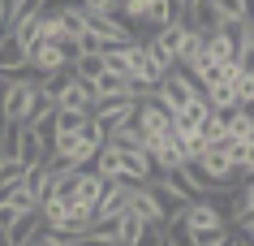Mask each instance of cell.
<instances>
[{"label":"cell","mask_w":254,"mask_h":246,"mask_svg":"<svg viewBox=\"0 0 254 246\" xmlns=\"http://www.w3.org/2000/svg\"><path fill=\"white\" fill-rule=\"evenodd\" d=\"M22 246H35V242H22Z\"/></svg>","instance_id":"f35d334b"},{"label":"cell","mask_w":254,"mask_h":246,"mask_svg":"<svg viewBox=\"0 0 254 246\" xmlns=\"http://www.w3.org/2000/svg\"><path fill=\"white\" fill-rule=\"evenodd\" d=\"M52 125H56V138L61 134H78L86 125V112H73V108H56L52 112Z\"/></svg>","instance_id":"603a6c76"},{"label":"cell","mask_w":254,"mask_h":246,"mask_svg":"<svg viewBox=\"0 0 254 246\" xmlns=\"http://www.w3.org/2000/svg\"><path fill=\"white\" fill-rule=\"evenodd\" d=\"M4 9H9V0H0V13H4Z\"/></svg>","instance_id":"d590c367"},{"label":"cell","mask_w":254,"mask_h":246,"mask_svg":"<svg viewBox=\"0 0 254 246\" xmlns=\"http://www.w3.org/2000/svg\"><path fill=\"white\" fill-rule=\"evenodd\" d=\"M52 112H56V104L43 95L39 86H35V91H30V99H26V108H22V117H17V125H22V130H35V125H43Z\"/></svg>","instance_id":"ba28073f"},{"label":"cell","mask_w":254,"mask_h":246,"mask_svg":"<svg viewBox=\"0 0 254 246\" xmlns=\"http://www.w3.org/2000/svg\"><path fill=\"white\" fill-rule=\"evenodd\" d=\"M129 190H134V181H108L99 203H95V225H112L129 207Z\"/></svg>","instance_id":"277c9868"},{"label":"cell","mask_w":254,"mask_h":246,"mask_svg":"<svg viewBox=\"0 0 254 246\" xmlns=\"http://www.w3.org/2000/svg\"><path fill=\"white\" fill-rule=\"evenodd\" d=\"M237 48H241V43L224 39V35H215V30L207 35V52H211V61L220 69H233V65H237Z\"/></svg>","instance_id":"7c38bea8"},{"label":"cell","mask_w":254,"mask_h":246,"mask_svg":"<svg viewBox=\"0 0 254 246\" xmlns=\"http://www.w3.org/2000/svg\"><path fill=\"white\" fill-rule=\"evenodd\" d=\"M4 168H9V164H4V160H0V173H4Z\"/></svg>","instance_id":"8d00e7d4"},{"label":"cell","mask_w":254,"mask_h":246,"mask_svg":"<svg viewBox=\"0 0 254 246\" xmlns=\"http://www.w3.org/2000/svg\"><path fill=\"white\" fill-rule=\"evenodd\" d=\"M95 156H99V143H91V138L82 134H61L52 143V151H48V160H61L65 168H86V164H95Z\"/></svg>","instance_id":"7a4b0ae2"},{"label":"cell","mask_w":254,"mask_h":246,"mask_svg":"<svg viewBox=\"0 0 254 246\" xmlns=\"http://www.w3.org/2000/svg\"><path fill=\"white\" fill-rule=\"evenodd\" d=\"M186 22H181V17H177V22H173V26H164V30H155V35H151V39H155V43H160V48H164V52H168V56H173V61H177V52H181V39H186Z\"/></svg>","instance_id":"e0dca14e"},{"label":"cell","mask_w":254,"mask_h":246,"mask_svg":"<svg viewBox=\"0 0 254 246\" xmlns=\"http://www.w3.org/2000/svg\"><path fill=\"white\" fill-rule=\"evenodd\" d=\"M147 160L155 164V173H168V168H181L186 156H181V143L173 134H160V138H147Z\"/></svg>","instance_id":"5b68a950"},{"label":"cell","mask_w":254,"mask_h":246,"mask_svg":"<svg viewBox=\"0 0 254 246\" xmlns=\"http://www.w3.org/2000/svg\"><path fill=\"white\" fill-rule=\"evenodd\" d=\"M233 99H237V108H254V74L233 78Z\"/></svg>","instance_id":"484cf974"},{"label":"cell","mask_w":254,"mask_h":246,"mask_svg":"<svg viewBox=\"0 0 254 246\" xmlns=\"http://www.w3.org/2000/svg\"><path fill=\"white\" fill-rule=\"evenodd\" d=\"M26 65L43 78V74H56V69H65V61H61V48H56V43H35V48L26 52Z\"/></svg>","instance_id":"9c48e42d"},{"label":"cell","mask_w":254,"mask_h":246,"mask_svg":"<svg viewBox=\"0 0 254 246\" xmlns=\"http://www.w3.org/2000/svg\"><path fill=\"white\" fill-rule=\"evenodd\" d=\"M69 246H117V242H108V238H95V233H82V238H73Z\"/></svg>","instance_id":"1f68e13d"},{"label":"cell","mask_w":254,"mask_h":246,"mask_svg":"<svg viewBox=\"0 0 254 246\" xmlns=\"http://www.w3.org/2000/svg\"><path fill=\"white\" fill-rule=\"evenodd\" d=\"M0 130H4V117H0Z\"/></svg>","instance_id":"74e56055"},{"label":"cell","mask_w":254,"mask_h":246,"mask_svg":"<svg viewBox=\"0 0 254 246\" xmlns=\"http://www.w3.org/2000/svg\"><path fill=\"white\" fill-rule=\"evenodd\" d=\"M73 78H82V82H95L99 74H104V52H82L78 61H73Z\"/></svg>","instance_id":"d6986e66"},{"label":"cell","mask_w":254,"mask_h":246,"mask_svg":"<svg viewBox=\"0 0 254 246\" xmlns=\"http://www.w3.org/2000/svg\"><path fill=\"white\" fill-rule=\"evenodd\" d=\"M164 242H168V225H142L134 246H164Z\"/></svg>","instance_id":"4316f807"},{"label":"cell","mask_w":254,"mask_h":246,"mask_svg":"<svg viewBox=\"0 0 254 246\" xmlns=\"http://www.w3.org/2000/svg\"><path fill=\"white\" fill-rule=\"evenodd\" d=\"M198 134H202V143H207V147H224V143H228V134H224V117H220V112H211V117L198 125Z\"/></svg>","instance_id":"cb8c5ba5"},{"label":"cell","mask_w":254,"mask_h":246,"mask_svg":"<svg viewBox=\"0 0 254 246\" xmlns=\"http://www.w3.org/2000/svg\"><path fill=\"white\" fill-rule=\"evenodd\" d=\"M13 65H26V48L4 30V35H0V69H13Z\"/></svg>","instance_id":"44dd1931"},{"label":"cell","mask_w":254,"mask_h":246,"mask_svg":"<svg viewBox=\"0 0 254 246\" xmlns=\"http://www.w3.org/2000/svg\"><path fill=\"white\" fill-rule=\"evenodd\" d=\"M151 95L160 99V104H164L168 112H181L194 95H202V86H198L194 78H190L186 69H173V74H164V78H160V86H155Z\"/></svg>","instance_id":"6da1fadb"},{"label":"cell","mask_w":254,"mask_h":246,"mask_svg":"<svg viewBox=\"0 0 254 246\" xmlns=\"http://www.w3.org/2000/svg\"><path fill=\"white\" fill-rule=\"evenodd\" d=\"M39 17H43V13H26V17H17L13 26H9V35H13V39L26 48V52L39 43Z\"/></svg>","instance_id":"2e32d148"},{"label":"cell","mask_w":254,"mask_h":246,"mask_svg":"<svg viewBox=\"0 0 254 246\" xmlns=\"http://www.w3.org/2000/svg\"><path fill=\"white\" fill-rule=\"evenodd\" d=\"M91 86H95V104H99V99H117V95H129V91H134L129 82L121 78V74H108V69L91 82Z\"/></svg>","instance_id":"5bb4252c"},{"label":"cell","mask_w":254,"mask_h":246,"mask_svg":"<svg viewBox=\"0 0 254 246\" xmlns=\"http://www.w3.org/2000/svg\"><path fill=\"white\" fill-rule=\"evenodd\" d=\"M129 212H138V216H142V225H168V216L160 212V203H155L151 186H134V190H129Z\"/></svg>","instance_id":"52a82bcc"},{"label":"cell","mask_w":254,"mask_h":246,"mask_svg":"<svg viewBox=\"0 0 254 246\" xmlns=\"http://www.w3.org/2000/svg\"><path fill=\"white\" fill-rule=\"evenodd\" d=\"M177 17H181V4H177V0H155V9H151L147 26H151V30H164V26H173Z\"/></svg>","instance_id":"ffe728a7"},{"label":"cell","mask_w":254,"mask_h":246,"mask_svg":"<svg viewBox=\"0 0 254 246\" xmlns=\"http://www.w3.org/2000/svg\"><path fill=\"white\" fill-rule=\"evenodd\" d=\"M138 233H142V216L125 207V212L117 216V229H112V238H117V246H134V242H138Z\"/></svg>","instance_id":"9a60e30c"},{"label":"cell","mask_w":254,"mask_h":246,"mask_svg":"<svg viewBox=\"0 0 254 246\" xmlns=\"http://www.w3.org/2000/svg\"><path fill=\"white\" fill-rule=\"evenodd\" d=\"M0 246H13V242H9V233H4V229H0Z\"/></svg>","instance_id":"836d02e7"},{"label":"cell","mask_w":254,"mask_h":246,"mask_svg":"<svg viewBox=\"0 0 254 246\" xmlns=\"http://www.w3.org/2000/svg\"><path fill=\"white\" fill-rule=\"evenodd\" d=\"M104 186H108V181L99 177L95 168H78V190H73V199H78V203H86V207L95 212V203H99V194H104Z\"/></svg>","instance_id":"8fae6325"},{"label":"cell","mask_w":254,"mask_h":246,"mask_svg":"<svg viewBox=\"0 0 254 246\" xmlns=\"http://www.w3.org/2000/svg\"><path fill=\"white\" fill-rule=\"evenodd\" d=\"M177 4H181V9H190V4H198V0H177Z\"/></svg>","instance_id":"e575fe53"},{"label":"cell","mask_w":254,"mask_h":246,"mask_svg":"<svg viewBox=\"0 0 254 246\" xmlns=\"http://www.w3.org/2000/svg\"><path fill=\"white\" fill-rule=\"evenodd\" d=\"M164 246H168V242H164Z\"/></svg>","instance_id":"ab89813d"},{"label":"cell","mask_w":254,"mask_h":246,"mask_svg":"<svg viewBox=\"0 0 254 246\" xmlns=\"http://www.w3.org/2000/svg\"><path fill=\"white\" fill-rule=\"evenodd\" d=\"M35 86H39V82H30V86H17V82H13V86H4V91H0V117L17 125V117H22V108H26V99H30Z\"/></svg>","instance_id":"30bf717a"},{"label":"cell","mask_w":254,"mask_h":246,"mask_svg":"<svg viewBox=\"0 0 254 246\" xmlns=\"http://www.w3.org/2000/svg\"><path fill=\"white\" fill-rule=\"evenodd\" d=\"M39 229H43V216H39V212H22L4 233H9V242H13V246H22V242H30Z\"/></svg>","instance_id":"4fadbf2b"},{"label":"cell","mask_w":254,"mask_h":246,"mask_svg":"<svg viewBox=\"0 0 254 246\" xmlns=\"http://www.w3.org/2000/svg\"><path fill=\"white\" fill-rule=\"evenodd\" d=\"M134 125H138V130H142L147 138L173 134V112H168V108L160 104V99H155V95L147 91V95L138 99V108H134Z\"/></svg>","instance_id":"3957f363"},{"label":"cell","mask_w":254,"mask_h":246,"mask_svg":"<svg viewBox=\"0 0 254 246\" xmlns=\"http://www.w3.org/2000/svg\"><path fill=\"white\" fill-rule=\"evenodd\" d=\"M224 246H250V242H241V238H233V233H228V242Z\"/></svg>","instance_id":"d6a6232c"},{"label":"cell","mask_w":254,"mask_h":246,"mask_svg":"<svg viewBox=\"0 0 254 246\" xmlns=\"http://www.w3.org/2000/svg\"><path fill=\"white\" fill-rule=\"evenodd\" d=\"M151 9H155V0H121V4H117L121 22H147Z\"/></svg>","instance_id":"d4e9b609"},{"label":"cell","mask_w":254,"mask_h":246,"mask_svg":"<svg viewBox=\"0 0 254 246\" xmlns=\"http://www.w3.org/2000/svg\"><path fill=\"white\" fill-rule=\"evenodd\" d=\"M95 173L104 181H121V147H99L95 156Z\"/></svg>","instance_id":"ac0fdd59"},{"label":"cell","mask_w":254,"mask_h":246,"mask_svg":"<svg viewBox=\"0 0 254 246\" xmlns=\"http://www.w3.org/2000/svg\"><path fill=\"white\" fill-rule=\"evenodd\" d=\"M220 22H250V0H211Z\"/></svg>","instance_id":"7402d4cb"},{"label":"cell","mask_w":254,"mask_h":246,"mask_svg":"<svg viewBox=\"0 0 254 246\" xmlns=\"http://www.w3.org/2000/svg\"><path fill=\"white\" fill-rule=\"evenodd\" d=\"M13 164L22 168V173L39 168V164H48V147L39 143V134H35V130H22V134H17V156H13Z\"/></svg>","instance_id":"8992f818"},{"label":"cell","mask_w":254,"mask_h":246,"mask_svg":"<svg viewBox=\"0 0 254 246\" xmlns=\"http://www.w3.org/2000/svg\"><path fill=\"white\" fill-rule=\"evenodd\" d=\"M73 4H82L86 13H117L121 0H73Z\"/></svg>","instance_id":"f1b7e54d"},{"label":"cell","mask_w":254,"mask_h":246,"mask_svg":"<svg viewBox=\"0 0 254 246\" xmlns=\"http://www.w3.org/2000/svg\"><path fill=\"white\" fill-rule=\"evenodd\" d=\"M30 242H35V246H69V242H61V238H56V233H48V229H39Z\"/></svg>","instance_id":"4dcf8cb0"},{"label":"cell","mask_w":254,"mask_h":246,"mask_svg":"<svg viewBox=\"0 0 254 246\" xmlns=\"http://www.w3.org/2000/svg\"><path fill=\"white\" fill-rule=\"evenodd\" d=\"M56 48H61V61H65V65H73V61L82 56V43H78V39H61Z\"/></svg>","instance_id":"f546056e"},{"label":"cell","mask_w":254,"mask_h":246,"mask_svg":"<svg viewBox=\"0 0 254 246\" xmlns=\"http://www.w3.org/2000/svg\"><path fill=\"white\" fill-rule=\"evenodd\" d=\"M237 74H254V35H246L237 48Z\"/></svg>","instance_id":"83f0119b"}]
</instances>
